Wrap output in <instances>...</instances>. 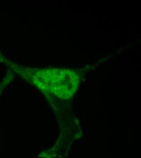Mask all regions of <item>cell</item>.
I'll return each instance as SVG.
<instances>
[{"mask_svg":"<svg viewBox=\"0 0 141 158\" xmlns=\"http://www.w3.org/2000/svg\"><path fill=\"white\" fill-rule=\"evenodd\" d=\"M1 90H2V88H0V92H1Z\"/></svg>","mask_w":141,"mask_h":158,"instance_id":"obj_2","label":"cell"},{"mask_svg":"<svg viewBox=\"0 0 141 158\" xmlns=\"http://www.w3.org/2000/svg\"><path fill=\"white\" fill-rule=\"evenodd\" d=\"M2 60H3V57H2V56L1 55V52H0V61H2Z\"/></svg>","mask_w":141,"mask_h":158,"instance_id":"obj_1","label":"cell"}]
</instances>
